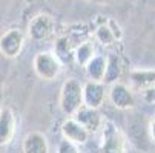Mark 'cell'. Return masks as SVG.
<instances>
[{
	"instance_id": "6da1fadb",
	"label": "cell",
	"mask_w": 155,
	"mask_h": 153,
	"mask_svg": "<svg viewBox=\"0 0 155 153\" xmlns=\"http://www.w3.org/2000/svg\"><path fill=\"white\" fill-rule=\"evenodd\" d=\"M83 106V86L77 80H68L60 91V107L66 115H74Z\"/></svg>"
},
{
	"instance_id": "7a4b0ae2",
	"label": "cell",
	"mask_w": 155,
	"mask_h": 153,
	"mask_svg": "<svg viewBox=\"0 0 155 153\" xmlns=\"http://www.w3.org/2000/svg\"><path fill=\"white\" fill-rule=\"evenodd\" d=\"M34 71L41 80L51 81L58 77L61 63L52 52H38L34 58Z\"/></svg>"
},
{
	"instance_id": "3957f363",
	"label": "cell",
	"mask_w": 155,
	"mask_h": 153,
	"mask_svg": "<svg viewBox=\"0 0 155 153\" xmlns=\"http://www.w3.org/2000/svg\"><path fill=\"white\" fill-rule=\"evenodd\" d=\"M124 151H126V138H124V135L112 123H106L100 153H124Z\"/></svg>"
},
{
	"instance_id": "277c9868",
	"label": "cell",
	"mask_w": 155,
	"mask_h": 153,
	"mask_svg": "<svg viewBox=\"0 0 155 153\" xmlns=\"http://www.w3.org/2000/svg\"><path fill=\"white\" fill-rule=\"evenodd\" d=\"M127 127H129V136L132 139V144L140 150H147L152 141L149 133V124H146L143 118L135 115V118H132L127 123Z\"/></svg>"
},
{
	"instance_id": "5b68a950",
	"label": "cell",
	"mask_w": 155,
	"mask_h": 153,
	"mask_svg": "<svg viewBox=\"0 0 155 153\" xmlns=\"http://www.w3.org/2000/svg\"><path fill=\"white\" fill-rule=\"evenodd\" d=\"M25 35L18 29H9L0 37V54L6 58L17 57L23 49Z\"/></svg>"
},
{
	"instance_id": "8992f818",
	"label": "cell",
	"mask_w": 155,
	"mask_h": 153,
	"mask_svg": "<svg viewBox=\"0 0 155 153\" xmlns=\"http://www.w3.org/2000/svg\"><path fill=\"white\" fill-rule=\"evenodd\" d=\"M54 29H55V23L51 15L48 14H38L35 15L31 23H29V35L32 40H46L49 38L52 34H54Z\"/></svg>"
},
{
	"instance_id": "52a82bcc",
	"label": "cell",
	"mask_w": 155,
	"mask_h": 153,
	"mask_svg": "<svg viewBox=\"0 0 155 153\" xmlns=\"http://www.w3.org/2000/svg\"><path fill=\"white\" fill-rule=\"evenodd\" d=\"M104 84L100 81H87L83 86V106L98 109L104 101Z\"/></svg>"
},
{
	"instance_id": "ba28073f",
	"label": "cell",
	"mask_w": 155,
	"mask_h": 153,
	"mask_svg": "<svg viewBox=\"0 0 155 153\" xmlns=\"http://www.w3.org/2000/svg\"><path fill=\"white\" fill-rule=\"evenodd\" d=\"M109 100L117 109H130L135 104V98L129 91V87L121 83H115L110 86L109 91Z\"/></svg>"
},
{
	"instance_id": "9c48e42d",
	"label": "cell",
	"mask_w": 155,
	"mask_h": 153,
	"mask_svg": "<svg viewBox=\"0 0 155 153\" xmlns=\"http://www.w3.org/2000/svg\"><path fill=\"white\" fill-rule=\"evenodd\" d=\"M15 133V115L11 107H2L0 110V145H6L12 141Z\"/></svg>"
},
{
	"instance_id": "30bf717a",
	"label": "cell",
	"mask_w": 155,
	"mask_h": 153,
	"mask_svg": "<svg viewBox=\"0 0 155 153\" xmlns=\"http://www.w3.org/2000/svg\"><path fill=\"white\" fill-rule=\"evenodd\" d=\"M74 115H75L74 120H77L89 133L97 132L101 126V123H103L101 115L97 109H91V107H86V106H81Z\"/></svg>"
},
{
	"instance_id": "8fae6325",
	"label": "cell",
	"mask_w": 155,
	"mask_h": 153,
	"mask_svg": "<svg viewBox=\"0 0 155 153\" xmlns=\"http://www.w3.org/2000/svg\"><path fill=\"white\" fill-rule=\"evenodd\" d=\"M61 133L64 139H68L74 144H84L89 138V132L74 118L66 120L61 126Z\"/></svg>"
},
{
	"instance_id": "7c38bea8",
	"label": "cell",
	"mask_w": 155,
	"mask_h": 153,
	"mask_svg": "<svg viewBox=\"0 0 155 153\" xmlns=\"http://www.w3.org/2000/svg\"><path fill=\"white\" fill-rule=\"evenodd\" d=\"M23 153H49L46 136L40 132H31L23 139Z\"/></svg>"
},
{
	"instance_id": "4fadbf2b",
	"label": "cell",
	"mask_w": 155,
	"mask_h": 153,
	"mask_svg": "<svg viewBox=\"0 0 155 153\" xmlns=\"http://www.w3.org/2000/svg\"><path fill=\"white\" fill-rule=\"evenodd\" d=\"M123 72V64L118 55L115 54H109L106 57V71H104V77H103V84H115L118 81V78L121 77Z\"/></svg>"
},
{
	"instance_id": "5bb4252c",
	"label": "cell",
	"mask_w": 155,
	"mask_h": 153,
	"mask_svg": "<svg viewBox=\"0 0 155 153\" xmlns=\"http://www.w3.org/2000/svg\"><path fill=\"white\" fill-rule=\"evenodd\" d=\"M106 71V57L103 55H95L86 63V74L91 78V81H103Z\"/></svg>"
},
{
	"instance_id": "9a60e30c",
	"label": "cell",
	"mask_w": 155,
	"mask_h": 153,
	"mask_svg": "<svg viewBox=\"0 0 155 153\" xmlns=\"http://www.w3.org/2000/svg\"><path fill=\"white\" fill-rule=\"evenodd\" d=\"M130 80L137 87L149 89V87L155 86V71H147V69L132 71L130 72Z\"/></svg>"
},
{
	"instance_id": "2e32d148",
	"label": "cell",
	"mask_w": 155,
	"mask_h": 153,
	"mask_svg": "<svg viewBox=\"0 0 155 153\" xmlns=\"http://www.w3.org/2000/svg\"><path fill=\"white\" fill-rule=\"evenodd\" d=\"M92 57H94V49L91 43H81L75 51V60L78 64H83V66H86V63Z\"/></svg>"
},
{
	"instance_id": "e0dca14e",
	"label": "cell",
	"mask_w": 155,
	"mask_h": 153,
	"mask_svg": "<svg viewBox=\"0 0 155 153\" xmlns=\"http://www.w3.org/2000/svg\"><path fill=\"white\" fill-rule=\"evenodd\" d=\"M95 37H97V40L101 43V45H112V43L115 41V37H114V34L110 32V29L107 28V25L104 23V25H100L98 28H97V31H95Z\"/></svg>"
},
{
	"instance_id": "ac0fdd59",
	"label": "cell",
	"mask_w": 155,
	"mask_h": 153,
	"mask_svg": "<svg viewBox=\"0 0 155 153\" xmlns=\"http://www.w3.org/2000/svg\"><path fill=\"white\" fill-rule=\"evenodd\" d=\"M57 153H80V151L77 148V144H74L68 139H63L57 147Z\"/></svg>"
},
{
	"instance_id": "d6986e66",
	"label": "cell",
	"mask_w": 155,
	"mask_h": 153,
	"mask_svg": "<svg viewBox=\"0 0 155 153\" xmlns=\"http://www.w3.org/2000/svg\"><path fill=\"white\" fill-rule=\"evenodd\" d=\"M106 25H107V28L110 29V32L114 34V37H115V40H120L121 38V35H123V32H121V28L118 26V23L115 20H112V18H109L107 21H106Z\"/></svg>"
},
{
	"instance_id": "ffe728a7",
	"label": "cell",
	"mask_w": 155,
	"mask_h": 153,
	"mask_svg": "<svg viewBox=\"0 0 155 153\" xmlns=\"http://www.w3.org/2000/svg\"><path fill=\"white\" fill-rule=\"evenodd\" d=\"M149 133H150V138H152V141L155 142V118L150 121V124H149Z\"/></svg>"
},
{
	"instance_id": "44dd1931",
	"label": "cell",
	"mask_w": 155,
	"mask_h": 153,
	"mask_svg": "<svg viewBox=\"0 0 155 153\" xmlns=\"http://www.w3.org/2000/svg\"><path fill=\"white\" fill-rule=\"evenodd\" d=\"M89 2H95V3H110V2H115V0H89Z\"/></svg>"
},
{
	"instance_id": "7402d4cb",
	"label": "cell",
	"mask_w": 155,
	"mask_h": 153,
	"mask_svg": "<svg viewBox=\"0 0 155 153\" xmlns=\"http://www.w3.org/2000/svg\"><path fill=\"white\" fill-rule=\"evenodd\" d=\"M2 100H3V97H2V92H0V110H2V107H3L2 106Z\"/></svg>"
},
{
	"instance_id": "603a6c76",
	"label": "cell",
	"mask_w": 155,
	"mask_h": 153,
	"mask_svg": "<svg viewBox=\"0 0 155 153\" xmlns=\"http://www.w3.org/2000/svg\"><path fill=\"white\" fill-rule=\"evenodd\" d=\"M153 92H155V86H153Z\"/></svg>"
},
{
	"instance_id": "cb8c5ba5",
	"label": "cell",
	"mask_w": 155,
	"mask_h": 153,
	"mask_svg": "<svg viewBox=\"0 0 155 153\" xmlns=\"http://www.w3.org/2000/svg\"><path fill=\"white\" fill-rule=\"evenodd\" d=\"M153 3H155V0H153Z\"/></svg>"
}]
</instances>
